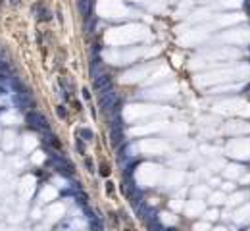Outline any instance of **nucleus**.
<instances>
[{"instance_id": "1", "label": "nucleus", "mask_w": 250, "mask_h": 231, "mask_svg": "<svg viewBox=\"0 0 250 231\" xmlns=\"http://www.w3.org/2000/svg\"><path fill=\"white\" fill-rule=\"evenodd\" d=\"M116 92L112 91V89H104V91H100V96H98V104H100V108L104 112H110L112 110V106L116 104Z\"/></svg>"}, {"instance_id": "2", "label": "nucleus", "mask_w": 250, "mask_h": 231, "mask_svg": "<svg viewBox=\"0 0 250 231\" xmlns=\"http://www.w3.org/2000/svg\"><path fill=\"white\" fill-rule=\"evenodd\" d=\"M27 123L35 129H46L48 131V120L44 116H40L39 112H29L27 114Z\"/></svg>"}, {"instance_id": "3", "label": "nucleus", "mask_w": 250, "mask_h": 231, "mask_svg": "<svg viewBox=\"0 0 250 231\" xmlns=\"http://www.w3.org/2000/svg\"><path fill=\"white\" fill-rule=\"evenodd\" d=\"M110 83H112V75L102 73V75H98L96 79H94L92 89H94V91H104V89H108V87H110Z\"/></svg>"}, {"instance_id": "4", "label": "nucleus", "mask_w": 250, "mask_h": 231, "mask_svg": "<svg viewBox=\"0 0 250 231\" xmlns=\"http://www.w3.org/2000/svg\"><path fill=\"white\" fill-rule=\"evenodd\" d=\"M100 70H102V62L98 58H94L92 60V64H91V75H98L100 73ZM102 75V73H100Z\"/></svg>"}, {"instance_id": "5", "label": "nucleus", "mask_w": 250, "mask_h": 231, "mask_svg": "<svg viewBox=\"0 0 250 231\" xmlns=\"http://www.w3.org/2000/svg\"><path fill=\"white\" fill-rule=\"evenodd\" d=\"M50 144H52V147H54V148H62V143H60V141L56 139L54 135H50Z\"/></svg>"}, {"instance_id": "6", "label": "nucleus", "mask_w": 250, "mask_h": 231, "mask_svg": "<svg viewBox=\"0 0 250 231\" xmlns=\"http://www.w3.org/2000/svg\"><path fill=\"white\" fill-rule=\"evenodd\" d=\"M81 135H83L85 139H91V137H92V135H91V131H87V129H83V131H81Z\"/></svg>"}, {"instance_id": "7", "label": "nucleus", "mask_w": 250, "mask_h": 231, "mask_svg": "<svg viewBox=\"0 0 250 231\" xmlns=\"http://www.w3.org/2000/svg\"><path fill=\"white\" fill-rule=\"evenodd\" d=\"M40 19H50V14H48V12H40Z\"/></svg>"}, {"instance_id": "8", "label": "nucleus", "mask_w": 250, "mask_h": 231, "mask_svg": "<svg viewBox=\"0 0 250 231\" xmlns=\"http://www.w3.org/2000/svg\"><path fill=\"white\" fill-rule=\"evenodd\" d=\"M85 166H87V168H89V172H92V162L89 160V158H87V160H85Z\"/></svg>"}, {"instance_id": "9", "label": "nucleus", "mask_w": 250, "mask_h": 231, "mask_svg": "<svg viewBox=\"0 0 250 231\" xmlns=\"http://www.w3.org/2000/svg\"><path fill=\"white\" fill-rule=\"evenodd\" d=\"M58 116H65V110H64V106H58Z\"/></svg>"}, {"instance_id": "10", "label": "nucleus", "mask_w": 250, "mask_h": 231, "mask_svg": "<svg viewBox=\"0 0 250 231\" xmlns=\"http://www.w3.org/2000/svg\"><path fill=\"white\" fill-rule=\"evenodd\" d=\"M77 148H79V152H85V147H83V143H81V141H77Z\"/></svg>"}, {"instance_id": "11", "label": "nucleus", "mask_w": 250, "mask_h": 231, "mask_svg": "<svg viewBox=\"0 0 250 231\" xmlns=\"http://www.w3.org/2000/svg\"><path fill=\"white\" fill-rule=\"evenodd\" d=\"M83 96H85V98H89V96H91V92H89V89H83Z\"/></svg>"}, {"instance_id": "12", "label": "nucleus", "mask_w": 250, "mask_h": 231, "mask_svg": "<svg viewBox=\"0 0 250 231\" xmlns=\"http://www.w3.org/2000/svg\"><path fill=\"white\" fill-rule=\"evenodd\" d=\"M166 231H177V229H166Z\"/></svg>"}]
</instances>
